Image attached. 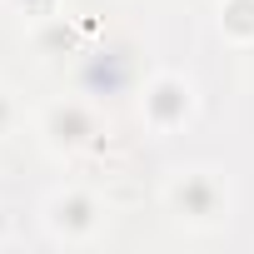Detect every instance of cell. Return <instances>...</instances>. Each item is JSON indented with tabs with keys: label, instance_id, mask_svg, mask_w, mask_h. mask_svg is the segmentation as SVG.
<instances>
[{
	"label": "cell",
	"instance_id": "obj_3",
	"mask_svg": "<svg viewBox=\"0 0 254 254\" xmlns=\"http://www.w3.org/2000/svg\"><path fill=\"white\" fill-rule=\"evenodd\" d=\"M190 105H194V90L180 75H160L145 90V120L155 125V130H180V125L190 120Z\"/></svg>",
	"mask_w": 254,
	"mask_h": 254
},
{
	"label": "cell",
	"instance_id": "obj_4",
	"mask_svg": "<svg viewBox=\"0 0 254 254\" xmlns=\"http://www.w3.org/2000/svg\"><path fill=\"white\" fill-rule=\"evenodd\" d=\"M45 140H50V150H80V145H90V135H95V120H90V110L85 105H50L45 110Z\"/></svg>",
	"mask_w": 254,
	"mask_h": 254
},
{
	"label": "cell",
	"instance_id": "obj_5",
	"mask_svg": "<svg viewBox=\"0 0 254 254\" xmlns=\"http://www.w3.org/2000/svg\"><path fill=\"white\" fill-rule=\"evenodd\" d=\"M10 125V95H0V130Z\"/></svg>",
	"mask_w": 254,
	"mask_h": 254
},
{
	"label": "cell",
	"instance_id": "obj_2",
	"mask_svg": "<svg viewBox=\"0 0 254 254\" xmlns=\"http://www.w3.org/2000/svg\"><path fill=\"white\" fill-rule=\"evenodd\" d=\"M45 229L65 244H80L100 229V204L85 194V190H60L50 204H45Z\"/></svg>",
	"mask_w": 254,
	"mask_h": 254
},
{
	"label": "cell",
	"instance_id": "obj_1",
	"mask_svg": "<svg viewBox=\"0 0 254 254\" xmlns=\"http://www.w3.org/2000/svg\"><path fill=\"white\" fill-rule=\"evenodd\" d=\"M170 209H175L180 224H199V229L229 219L224 180H219L214 170H180V175L170 180Z\"/></svg>",
	"mask_w": 254,
	"mask_h": 254
}]
</instances>
